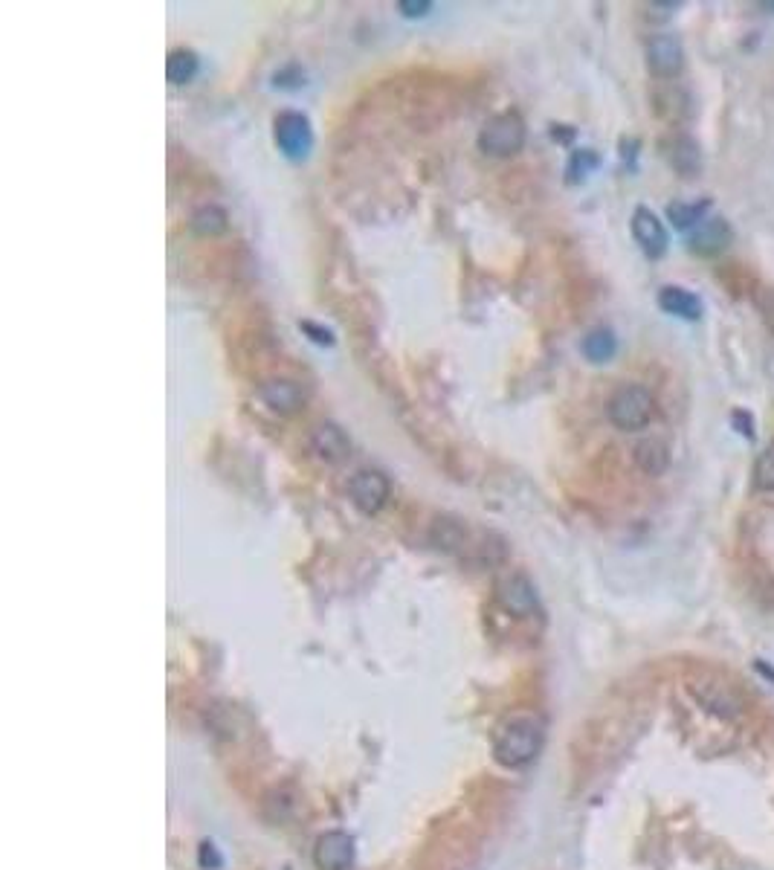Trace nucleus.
<instances>
[{
    "instance_id": "5",
    "label": "nucleus",
    "mask_w": 774,
    "mask_h": 870,
    "mask_svg": "<svg viewBox=\"0 0 774 870\" xmlns=\"http://www.w3.org/2000/svg\"><path fill=\"white\" fill-rule=\"evenodd\" d=\"M644 58H647V70L656 79L661 82L679 79L685 70V44L673 32H653L644 44Z\"/></svg>"
},
{
    "instance_id": "6",
    "label": "nucleus",
    "mask_w": 774,
    "mask_h": 870,
    "mask_svg": "<svg viewBox=\"0 0 774 870\" xmlns=\"http://www.w3.org/2000/svg\"><path fill=\"white\" fill-rule=\"evenodd\" d=\"M273 137L287 160H305L314 145L311 119L299 111H282L273 119Z\"/></svg>"
},
{
    "instance_id": "20",
    "label": "nucleus",
    "mask_w": 774,
    "mask_h": 870,
    "mask_svg": "<svg viewBox=\"0 0 774 870\" xmlns=\"http://www.w3.org/2000/svg\"><path fill=\"white\" fill-rule=\"evenodd\" d=\"M711 206H714L711 198H702V201H693V203H685V201L670 203V206H667V218L673 221L676 230H696V227L708 218Z\"/></svg>"
},
{
    "instance_id": "18",
    "label": "nucleus",
    "mask_w": 774,
    "mask_h": 870,
    "mask_svg": "<svg viewBox=\"0 0 774 870\" xmlns=\"http://www.w3.org/2000/svg\"><path fill=\"white\" fill-rule=\"evenodd\" d=\"M717 279L725 285V288L731 290V296H754L757 293V276L748 270L746 264H740V261H728V264H722L717 270Z\"/></svg>"
},
{
    "instance_id": "10",
    "label": "nucleus",
    "mask_w": 774,
    "mask_h": 870,
    "mask_svg": "<svg viewBox=\"0 0 774 870\" xmlns=\"http://www.w3.org/2000/svg\"><path fill=\"white\" fill-rule=\"evenodd\" d=\"M731 241H734V227L725 218H705L696 230L690 232L688 247L693 256L714 259L731 247Z\"/></svg>"
},
{
    "instance_id": "9",
    "label": "nucleus",
    "mask_w": 774,
    "mask_h": 870,
    "mask_svg": "<svg viewBox=\"0 0 774 870\" xmlns=\"http://www.w3.org/2000/svg\"><path fill=\"white\" fill-rule=\"evenodd\" d=\"M661 154L670 163V169L682 177H696L702 172V148L699 143L685 134V131H673L661 140Z\"/></svg>"
},
{
    "instance_id": "4",
    "label": "nucleus",
    "mask_w": 774,
    "mask_h": 870,
    "mask_svg": "<svg viewBox=\"0 0 774 870\" xmlns=\"http://www.w3.org/2000/svg\"><path fill=\"white\" fill-rule=\"evenodd\" d=\"M528 137V128L522 122L519 114H496L493 119L485 122L482 134H479V148L490 154V157H514L516 151H522Z\"/></svg>"
},
{
    "instance_id": "8",
    "label": "nucleus",
    "mask_w": 774,
    "mask_h": 870,
    "mask_svg": "<svg viewBox=\"0 0 774 870\" xmlns=\"http://www.w3.org/2000/svg\"><path fill=\"white\" fill-rule=\"evenodd\" d=\"M632 238L644 250V256H650V259H661L667 253V244H670L667 227L661 224L659 215L653 209H647V206H638L632 212Z\"/></svg>"
},
{
    "instance_id": "15",
    "label": "nucleus",
    "mask_w": 774,
    "mask_h": 870,
    "mask_svg": "<svg viewBox=\"0 0 774 870\" xmlns=\"http://www.w3.org/2000/svg\"><path fill=\"white\" fill-rule=\"evenodd\" d=\"M653 111L664 119V122H673V125H682L693 116V99L685 87H659L653 90Z\"/></svg>"
},
{
    "instance_id": "22",
    "label": "nucleus",
    "mask_w": 774,
    "mask_h": 870,
    "mask_svg": "<svg viewBox=\"0 0 774 870\" xmlns=\"http://www.w3.org/2000/svg\"><path fill=\"white\" fill-rule=\"evenodd\" d=\"M198 67H201V61H198V56H195L192 50H186V47L172 50L169 58H166V76H169V82L177 87L189 85V82L198 76Z\"/></svg>"
},
{
    "instance_id": "23",
    "label": "nucleus",
    "mask_w": 774,
    "mask_h": 870,
    "mask_svg": "<svg viewBox=\"0 0 774 870\" xmlns=\"http://www.w3.org/2000/svg\"><path fill=\"white\" fill-rule=\"evenodd\" d=\"M227 224H230V215L221 209V206H215V203H206V206H201V209H195V215H192V221H189V227L198 232V235H221V232L227 230Z\"/></svg>"
},
{
    "instance_id": "24",
    "label": "nucleus",
    "mask_w": 774,
    "mask_h": 870,
    "mask_svg": "<svg viewBox=\"0 0 774 870\" xmlns=\"http://www.w3.org/2000/svg\"><path fill=\"white\" fill-rule=\"evenodd\" d=\"M598 166H601V154H598L595 148H577V151H572V157H569V169H566L569 183H583V180L595 172Z\"/></svg>"
},
{
    "instance_id": "3",
    "label": "nucleus",
    "mask_w": 774,
    "mask_h": 870,
    "mask_svg": "<svg viewBox=\"0 0 774 870\" xmlns=\"http://www.w3.org/2000/svg\"><path fill=\"white\" fill-rule=\"evenodd\" d=\"M688 691L705 711L717 714L722 720H734L743 714V696L722 673H714V670L696 673L688 682Z\"/></svg>"
},
{
    "instance_id": "27",
    "label": "nucleus",
    "mask_w": 774,
    "mask_h": 870,
    "mask_svg": "<svg viewBox=\"0 0 774 870\" xmlns=\"http://www.w3.org/2000/svg\"><path fill=\"white\" fill-rule=\"evenodd\" d=\"M679 6H682V3H676V0H667V3H647V18H650V21H667Z\"/></svg>"
},
{
    "instance_id": "25",
    "label": "nucleus",
    "mask_w": 774,
    "mask_h": 870,
    "mask_svg": "<svg viewBox=\"0 0 774 870\" xmlns=\"http://www.w3.org/2000/svg\"><path fill=\"white\" fill-rule=\"evenodd\" d=\"M731 427L743 435V438L754 441V418H751V412H746V409H734V412H731Z\"/></svg>"
},
{
    "instance_id": "28",
    "label": "nucleus",
    "mask_w": 774,
    "mask_h": 870,
    "mask_svg": "<svg viewBox=\"0 0 774 870\" xmlns=\"http://www.w3.org/2000/svg\"><path fill=\"white\" fill-rule=\"evenodd\" d=\"M398 9H401L406 18H424L432 9V3L430 0H401Z\"/></svg>"
},
{
    "instance_id": "13",
    "label": "nucleus",
    "mask_w": 774,
    "mask_h": 870,
    "mask_svg": "<svg viewBox=\"0 0 774 870\" xmlns=\"http://www.w3.org/2000/svg\"><path fill=\"white\" fill-rule=\"evenodd\" d=\"M314 859L319 870H348L354 865V841L345 833H328L316 841Z\"/></svg>"
},
{
    "instance_id": "17",
    "label": "nucleus",
    "mask_w": 774,
    "mask_h": 870,
    "mask_svg": "<svg viewBox=\"0 0 774 870\" xmlns=\"http://www.w3.org/2000/svg\"><path fill=\"white\" fill-rule=\"evenodd\" d=\"M632 459H635V467L647 476H661L667 473L670 467V447L661 441V438H644L635 444L632 450Z\"/></svg>"
},
{
    "instance_id": "29",
    "label": "nucleus",
    "mask_w": 774,
    "mask_h": 870,
    "mask_svg": "<svg viewBox=\"0 0 774 870\" xmlns=\"http://www.w3.org/2000/svg\"><path fill=\"white\" fill-rule=\"evenodd\" d=\"M763 9H772L774 12V3H763Z\"/></svg>"
},
{
    "instance_id": "21",
    "label": "nucleus",
    "mask_w": 774,
    "mask_h": 870,
    "mask_svg": "<svg viewBox=\"0 0 774 870\" xmlns=\"http://www.w3.org/2000/svg\"><path fill=\"white\" fill-rule=\"evenodd\" d=\"M751 491L757 493L763 502L774 505V441L757 456L754 470H751Z\"/></svg>"
},
{
    "instance_id": "12",
    "label": "nucleus",
    "mask_w": 774,
    "mask_h": 870,
    "mask_svg": "<svg viewBox=\"0 0 774 870\" xmlns=\"http://www.w3.org/2000/svg\"><path fill=\"white\" fill-rule=\"evenodd\" d=\"M311 450L316 453V459H322L325 464H343L351 456V441L343 433V427L322 421L311 433Z\"/></svg>"
},
{
    "instance_id": "16",
    "label": "nucleus",
    "mask_w": 774,
    "mask_h": 870,
    "mask_svg": "<svg viewBox=\"0 0 774 870\" xmlns=\"http://www.w3.org/2000/svg\"><path fill=\"white\" fill-rule=\"evenodd\" d=\"M659 308L664 314L679 319H702V299L688 288H679V285H667V288L659 290Z\"/></svg>"
},
{
    "instance_id": "19",
    "label": "nucleus",
    "mask_w": 774,
    "mask_h": 870,
    "mask_svg": "<svg viewBox=\"0 0 774 870\" xmlns=\"http://www.w3.org/2000/svg\"><path fill=\"white\" fill-rule=\"evenodd\" d=\"M580 351L589 363H609L618 351V337L612 334V328H592L583 337Z\"/></svg>"
},
{
    "instance_id": "1",
    "label": "nucleus",
    "mask_w": 774,
    "mask_h": 870,
    "mask_svg": "<svg viewBox=\"0 0 774 870\" xmlns=\"http://www.w3.org/2000/svg\"><path fill=\"white\" fill-rule=\"evenodd\" d=\"M543 749V725L534 717H514L499 728L493 752L502 766H528Z\"/></svg>"
},
{
    "instance_id": "7",
    "label": "nucleus",
    "mask_w": 774,
    "mask_h": 870,
    "mask_svg": "<svg viewBox=\"0 0 774 870\" xmlns=\"http://www.w3.org/2000/svg\"><path fill=\"white\" fill-rule=\"evenodd\" d=\"M348 493L351 502L372 517L389 502V479L380 470H357L348 482Z\"/></svg>"
},
{
    "instance_id": "14",
    "label": "nucleus",
    "mask_w": 774,
    "mask_h": 870,
    "mask_svg": "<svg viewBox=\"0 0 774 870\" xmlns=\"http://www.w3.org/2000/svg\"><path fill=\"white\" fill-rule=\"evenodd\" d=\"M499 601H502V607L519 615V618H528V615H534L540 609L537 589L531 586V580L519 578V575L499 583Z\"/></svg>"
},
{
    "instance_id": "11",
    "label": "nucleus",
    "mask_w": 774,
    "mask_h": 870,
    "mask_svg": "<svg viewBox=\"0 0 774 870\" xmlns=\"http://www.w3.org/2000/svg\"><path fill=\"white\" fill-rule=\"evenodd\" d=\"M258 398L261 404L270 406L273 412L279 415H293L305 406V392L296 380H287V377H273V380H264L258 386Z\"/></svg>"
},
{
    "instance_id": "26",
    "label": "nucleus",
    "mask_w": 774,
    "mask_h": 870,
    "mask_svg": "<svg viewBox=\"0 0 774 870\" xmlns=\"http://www.w3.org/2000/svg\"><path fill=\"white\" fill-rule=\"evenodd\" d=\"M302 331H305V334H311V340H314V343H319V346H334V334H331L328 328H322V325L311 322V319H305V322H302Z\"/></svg>"
},
{
    "instance_id": "2",
    "label": "nucleus",
    "mask_w": 774,
    "mask_h": 870,
    "mask_svg": "<svg viewBox=\"0 0 774 870\" xmlns=\"http://www.w3.org/2000/svg\"><path fill=\"white\" fill-rule=\"evenodd\" d=\"M606 418L621 433H638L656 418V398L650 389L638 383H627L615 389V395L606 401Z\"/></svg>"
}]
</instances>
